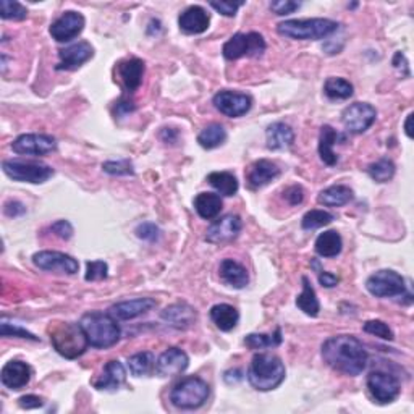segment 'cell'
<instances>
[{
    "instance_id": "cell-1",
    "label": "cell",
    "mask_w": 414,
    "mask_h": 414,
    "mask_svg": "<svg viewBox=\"0 0 414 414\" xmlns=\"http://www.w3.org/2000/svg\"><path fill=\"white\" fill-rule=\"evenodd\" d=\"M322 358L333 371L355 377L366 369L369 355L358 338L351 335H335L324 341Z\"/></svg>"
},
{
    "instance_id": "cell-2",
    "label": "cell",
    "mask_w": 414,
    "mask_h": 414,
    "mask_svg": "<svg viewBox=\"0 0 414 414\" xmlns=\"http://www.w3.org/2000/svg\"><path fill=\"white\" fill-rule=\"evenodd\" d=\"M286 371L281 359L269 353H261L256 355L251 361L246 377L251 387L257 392H271L277 388L281 382L285 381Z\"/></svg>"
},
{
    "instance_id": "cell-3",
    "label": "cell",
    "mask_w": 414,
    "mask_h": 414,
    "mask_svg": "<svg viewBox=\"0 0 414 414\" xmlns=\"http://www.w3.org/2000/svg\"><path fill=\"white\" fill-rule=\"evenodd\" d=\"M80 324L85 330L89 346L99 348V350L117 345L122 337V330L118 327L117 319L110 313L105 314L100 311L88 313L81 317Z\"/></svg>"
},
{
    "instance_id": "cell-4",
    "label": "cell",
    "mask_w": 414,
    "mask_h": 414,
    "mask_svg": "<svg viewBox=\"0 0 414 414\" xmlns=\"http://www.w3.org/2000/svg\"><path fill=\"white\" fill-rule=\"evenodd\" d=\"M51 343L58 355L67 359H76L88 350L89 341L81 324L56 322L49 327Z\"/></svg>"
},
{
    "instance_id": "cell-5",
    "label": "cell",
    "mask_w": 414,
    "mask_h": 414,
    "mask_svg": "<svg viewBox=\"0 0 414 414\" xmlns=\"http://www.w3.org/2000/svg\"><path fill=\"white\" fill-rule=\"evenodd\" d=\"M338 29V23L328 18L286 20L277 26V33L293 41H319Z\"/></svg>"
},
{
    "instance_id": "cell-6",
    "label": "cell",
    "mask_w": 414,
    "mask_h": 414,
    "mask_svg": "<svg viewBox=\"0 0 414 414\" xmlns=\"http://www.w3.org/2000/svg\"><path fill=\"white\" fill-rule=\"evenodd\" d=\"M209 393H211V388L207 382L200 377H186L172 388L170 401L178 410H197L206 403Z\"/></svg>"
},
{
    "instance_id": "cell-7",
    "label": "cell",
    "mask_w": 414,
    "mask_h": 414,
    "mask_svg": "<svg viewBox=\"0 0 414 414\" xmlns=\"http://www.w3.org/2000/svg\"><path fill=\"white\" fill-rule=\"evenodd\" d=\"M4 173L14 182L41 185L53 177V169L51 165L43 164L38 160H4L2 162Z\"/></svg>"
},
{
    "instance_id": "cell-8",
    "label": "cell",
    "mask_w": 414,
    "mask_h": 414,
    "mask_svg": "<svg viewBox=\"0 0 414 414\" xmlns=\"http://www.w3.org/2000/svg\"><path fill=\"white\" fill-rule=\"evenodd\" d=\"M266 41L259 33H238L224 44L222 53L227 60H238L242 57H261L266 52Z\"/></svg>"
},
{
    "instance_id": "cell-9",
    "label": "cell",
    "mask_w": 414,
    "mask_h": 414,
    "mask_svg": "<svg viewBox=\"0 0 414 414\" xmlns=\"http://www.w3.org/2000/svg\"><path fill=\"white\" fill-rule=\"evenodd\" d=\"M366 288L376 298H397L405 295V279L392 269H382L372 274L366 281Z\"/></svg>"
},
{
    "instance_id": "cell-10",
    "label": "cell",
    "mask_w": 414,
    "mask_h": 414,
    "mask_svg": "<svg viewBox=\"0 0 414 414\" xmlns=\"http://www.w3.org/2000/svg\"><path fill=\"white\" fill-rule=\"evenodd\" d=\"M368 388L379 405H388L400 397V381L385 371H372L368 376Z\"/></svg>"
},
{
    "instance_id": "cell-11",
    "label": "cell",
    "mask_w": 414,
    "mask_h": 414,
    "mask_svg": "<svg viewBox=\"0 0 414 414\" xmlns=\"http://www.w3.org/2000/svg\"><path fill=\"white\" fill-rule=\"evenodd\" d=\"M376 107H372L368 102H355V104L348 105L341 113V123H343L345 130L353 135H361L368 131L376 122Z\"/></svg>"
},
{
    "instance_id": "cell-12",
    "label": "cell",
    "mask_w": 414,
    "mask_h": 414,
    "mask_svg": "<svg viewBox=\"0 0 414 414\" xmlns=\"http://www.w3.org/2000/svg\"><path fill=\"white\" fill-rule=\"evenodd\" d=\"M33 262L41 271L75 275L80 271V262L73 256L60 253V251H39L33 256Z\"/></svg>"
},
{
    "instance_id": "cell-13",
    "label": "cell",
    "mask_w": 414,
    "mask_h": 414,
    "mask_svg": "<svg viewBox=\"0 0 414 414\" xmlns=\"http://www.w3.org/2000/svg\"><path fill=\"white\" fill-rule=\"evenodd\" d=\"M212 102L215 109L230 118L243 117L244 113H248L251 110V107H253V99H251V95L235 91H220L214 95Z\"/></svg>"
},
{
    "instance_id": "cell-14",
    "label": "cell",
    "mask_w": 414,
    "mask_h": 414,
    "mask_svg": "<svg viewBox=\"0 0 414 414\" xmlns=\"http://www.w3.org/2000/svg\"><path fill=\"white\" fill-rule=\"evenodd\" d=\"M85 29V16L78 11H65L56 21L52 23L49 33L57 43H70L71 39L78 38Z\"/></svg>"
},
{
    "instance_id": "cell-15",
    "label": "cell",
    "mask_w": 414,
    "mask_h": 414,
    "mask_svg": "<svg viewBox=\"0 0 414 414\" xmlns=\"http://www.w3.org/2000/svg\"><path fill=\"white\" fill-rule=\"evenodd\" d=\"M11 149L14 152L20 155H46L53 152L57 149L56 138L49 135H21L11 143Z\"/></svg>"
},
{
    "instance_id": "cell-16",
    "label": "cell",
    "mask_w": 414,
    "mask_h": 414,
    "mask_svg": "<svg viewBox=\"0 0 414 414\" xmlns=\"http://www.w3.org/2000/svg\"><path fill=\"white\" fill-rule=\"evenodd\" d=\"M243 229V222L238 215H224L219 220H215L214 224L209 227L206 233V242L212 244H224L230 243L235 239L239 232Z\"/></svg>"
},
{
    "instance_id": "cell-17",
    "label": "cell",
    "mask_w": 414,
    "mask_h": 414,
    "mask_svg": "<svg viewBox=\"0 0 414 414\" xmlns=\"http://www.w3.org/2000/svg\"><path fill=\"white\" fill-rule=\"evenodd\" d=\"M190 358L180 348H169L155 361V372L159 377H175L188 369Z\"/></svg>"
},
{
    "instance_id": "cell-18",
    "label": "cell",
    "mask_w": 414,
    "mask_h": 414,
    "mask_svg": "<svg viewBox=\"0 0 414 414\" xmlns=\"http://www.w3.org/2000/svg\"><path fill=\"white\" fill-rule=\"evenodd\" d=\"M93 56H94L93 46L86 43V41H81V43L65 47V49L58 52L60 62L56 68L67 71L78 70L83 63H86L89 58H93Z\"/></svg>"
},
{
    "instance_id": "cell-19",
    "label": "cell",
    "mask_w": 414,
    "mask_h": 414,
    "mask_svg": "<svg viewBox=\"0 0 414 414\" xmlns=\"http://www.w3.org/2000/svg\"><path fill=\"white\" fill-rule=\"evenodd\" d=\"M31 376L33 369L29 368V364L14 359V361H9L2 368L0 381H2L4 385L10 390H21L28 385L29 381H31Z\"/></svg>"
},
{
    "instance_id": "cell-20",
    "label": "cell",
    "mask_w": 414,
    "mask_h": 414,
    "mask_svg": "<svg viewBox=\"0 0 414 414\" xmlns=\"http://www.w3.org/2000/svg\"><path fill=\"white\" fill-rule=\"evenodd\" d=\"M279 175H280V169L275 162L267 160V159H259L249 167L248 173H246V182H248V186L251 190H259V188H264V186H267L271 182H274Z\"/></svg>"
},
{
    "instance_id": "cell-21",
    "label": "cell",
    "mask_w": 414,
    "mask_h": 414,
    "mask_svg": "<svg viewBox=\"0 0 414 414\" xmlns=\"http://www.w3.org/2000/svg\"><path fill=\"white\" fill-rule=\"evenodd\" d=\"M155 306H157V301L152 298H136L113 304L109 313L118 321H130L149 313Z\"/></svg>"
},
{
    "instance_id": "cell-22",
    "label": "cell",
    "mask_w": 414,
    "mask_h": 414,
    "mask_svg": "<svg viewBox=\"0 0 414 414\" xmlns=\"http://www.w3.org/2000/svg\"><path fill=\"white\" fill-rule=\"evenodd\" d=\"M211 16L200 5L186 9L178 18V26L186 34H201L209 28Z\"/></svg>"
},
{
    "instance_id": "cell-23",
    "label": "cell",
    "mask_w": 414,
    "mask_h": 414,
    "mask_svg": "<svg viewBox=\"0 0 414 414\" xmlns=\"http://www.w3.org/2000/svg\"><path fill=\"white\" fill-rule=\"evenodd\" d=\"M162 319L178 330L190 328L196 322V311L186 303H175L162 311Z\"/></svg>"
},
{
    "instance_id": "cell-24",
    "label": "cell",
    "mask_w": 414,
    "mask_h": 414,
    "mask_svg": "<svg viewBox=\"0 0 414 414\" xmlns=\"http://www.w3.org/2000/svg\"><path fill=\"white\" fill-rule=\"evenodd\" d=\"M118 76L122 80L123 88L128 93H135L141 86L144 76V62L140 58H128L118 63Z\"/></svg>"
},
{
    "instance_id": "cell-25",
    "label": "cell",
    "mask_w": 414,
    "mask_h": 414,
    "mask_svg": "<svg viewBox=\"0 0 414 414\" xmlns=\"http://www.w3.org/2000/svg\"><path fill=\"white\" fill-rule=\"evenodd\" d=\"M266 141L267 148L272 151H284V149H290L295 143V133L290 125L284 122H275L266 131Z\"/></svg>"
},
{
    "instance_id": "cell-26",
    "label": "cell",
    "mask_w": 414,
    "mask_h": 414,
    "mask_svg": "<svg viewBox=\"0 0 414 414\" xmlns=\"http://www.w3.org/2000/svg\"><path fill=\"white\" fill-rule=\"evenodd\" d=\"M219 275L225 285L237 288V290H242V288L249 284L248 271H246L242 264L233 259H224L220 262Z\"/></svg>"
},
{
    "instance_id": "cell-27",
    "label": "cell",
    "mask_w": 414,
    "mask_h": 414,
    "mask_svg": "<svg viewBox=\"0 0 414 414\" xmlns=\"http://www.w3.org/2000/svg\"><path fill=\"white\" fill-rule=\"evenodd\" d=\"M125 381H127V371L122 363L113 359L105 364L100 377L94 382V387L98 390H118Z\"/></svg>"
},
{
    "instance_id": "cell-28",
    "label": "cell",
    "mask_w": 414,
    "mask_h": 414,
    "mask_svg": "<svg viewBox=\"0 0 414 414\" xmlns=\"http://www.w3.org/2000/svg\"><path fill=\"white\" fill-rule=\"evenodd\" d=\"M341 140L345 141V138L341 136L337 130H333L330 125H324L321 128V136H319V155L324 164L328 167L337 165L338 155L335 154L333 146L337 144V141Z\"/></svg>"
},
{
    "instance_id": "cell-29",
    "label": "cell",
    "mask_w": 414,
    "mask_h": 414,
    "mask_svg": "<svg viewBox=\"0 0 414 414\" xmlns=\"http://www.w3.org/2000/svg\"><path fill=\"white\" fill-rule=\"evenodd\" d=\"M211 319L215 324V327L222 330V332H230V330L237 327L239 313L232 304H215L211 308Z\"/></svg>"
},
{
    "instance_id": "cell-30",
    "label": "cell",
    "mask_w": 414,
    "mask_h": 414,
    "mask_svg": "<svg viewBox=\"0 0 414 414\" xmlns=\"http://www.w3.org/2000/svg\"><path fill=\"white\" fill-rule=\"evenodd\" d=\"M353 197H355V195H353L351 188H348L345 185H333L321 191L319 196H317V201L327 207H340L353 201Z\"/></svg>"
},
{
    "instance_id": "cell-31",
    "label": "cell",
    "mask_w": 414,
    "mask_h": 414,
    "mask_svg": "<svg viewBox=\"0 0 414 414\" xmlns=\"http://www.w3.org/2000/svg\"><path fill=\"white\" fill-rule=\"evenodd\" d=\"M224 207L220 195L215 193H200L195 197V209L204 220H212L220 214Z\"/></svg>"
},
{
    "instance_id": "cell-32",
    "label": "cell",
    "mask_w": 414,
    "mask_h": 414,
    "mask_svg": "<svg viewBox=\"0 0 414 414\" xmlns=\"http://www.w3.org/2000/svg\"><path fill=\"white\" fill-rule=\"evenodd\" d=\"M343 249V239L335 230L321 233L316 239V253L321 257H337Z\"/></svg>"
},
{
    "instance_id": "cell-33",
    "label": "cell",
    "mask_w": 414,
    "mask_h": 414,
    "mask_svg": "<svg viewBox=\"0 0 414 414\" xmlns=\"http://www.w3.org/2000/svg\"><path fill=\"white\" fill-rule=\"evenodd\" d=\"M207 182L220 196H235L238 193V180L230 172H212L207 175Z\"/></svg>"
},
{
    "instance_id": "cell-34",
    "label": "cell",
    "mask_w": 414,
    "mask_h": 414,
    "mask_svg": "<svg viewBox=\"0 0 414 414\" xmlns=\"http://www.w3.org/2000/svg\"><path fill=\"white\" fill-rule=\"evenodd\" d=\"M301 281H303V291H301V295L296 298V306L306 316L317 317V314H319V311H321V304H319V299H317L314 288L311 286V281L308 277H303Z\"/></svg>"
},
{
    "instance_id": "cell-35",
    "label": "cell",
    "mask_w": 414,
    "mask_h": 414,
    "mask_svg": "<svg viewBox=\"0 0 414 414\" xmlns=\"http://www.w3.org/2000/svg\"><path fill=\"white\" fill-rule=\"evenodd\" d=\"M225 141H227V131L219 123L207 125V127L201 131L200 136H197V143H200L201 148L204 149H215L222 146Z\"/></svg>"
},
{
    "instance_id": "cell-36",
    "label": "cell",
    "mask_w": 414,
    "mask_h": 414,
    "mask_svg": "<svg viewBox=\"0 0 414 414\" xmlns=\"http://www.w3.org/2000/svg\"><path fill=\"white\" fill-rule=\"evenodd\" d=\"M128 369L135 377H143L155 371V358L151 351L136 353L128 358Z\"/></svg>"
},
{
    "instance_id": "cell-37",
    "label": "cell",
    "mask_w": 414,
    "mask_h": 414,
    "mask_svg": "<svg viewBox=\"0 0 414 414\" xmlns=\"http://www.w3.org/2000/svg\"><path fill=\"white\" fill-rule=\"evenodd\" d=\"M324 93L332 100H345L353 95V85L345 78H328L324 85Z\"/></svg>"
},
{
    "instance_id": "cell-38",
    "label": "cell",
    "mask_w": 414,
    "mask_h": 414,
    "mask_svg": "<svg viewBox=\"0 0 414 414\" xmlns=\"http://www.w3.org/2000/svg\"><path fill=\"white\" fill-rule=\"evenodd\" d=\"M281 343V330L275 328L274 333H249L244 338V345L249 350H264V348H275Z\"/></svg>"
},
{
    "instance_id": "cell-39",
    "label": "cell",
    "mask_w": 414,
    "mask_h": 414,
    "mask_svg": "<svg viewBox=\"0 0 414 414\" xmlns=\"http://www.w3.org/2000/svg\"><path fill=\"white\" fill-rule=\"evenodd\" d=\"M397 167L390 159H381L368 167L369 177L377 183H387L395 177Z\"/></svg>"
},
{
    "instance_id": "cell-40",
    "label": "cell",
    "mask_w": 414,
    "mask_h": 414,
    "mask_svg": "<svg viewBox=\"0 0 414 414\" xmlns=\"http://www.w3.org/2000/svg\"><path fill=\"white\" fill-rule=\"evenodd\" d=\"M333 215L327 212V211H321V209H313V211L306 212L303 215V220H301V227L304 230H317V229H322V227H326L328 224H332L333 222Z\"/></svg>"
},
{
    "instance_id": "cell-41",
    "label": "cell",
    "mask_w": 414,
    "mask_h": 414,
    "mask_svg": "<svg viewBox=\"0 0 414 414\" xmlns=\"http://www.w3.org/2000/svg\"><path fill=\"white\" fill-rule=\"evenodd\" d=\"M0 16L4 20L20 21L28 16V10L23 7L20 2H11V0H2L0 2Z\"/></svg>"
},
{
    "instance_id": "cell-42",
    "label": "cell",
    "mask_w": 414,
    "mask_h": 414,
    "mask_svg": "<svg viewBox=\"0 0 414 414\" xmlns=\"http://www.w3.org/2000/svg\"><path fill=\"white\" fill-rule=\"evenodd\" d=\"M102 170L109 175H133V164L128 159L122 160H109L102 164Z\"/></svg>"
},
{
    "instance_id": "cell-43",
    "label": "cell",
    "mask_w": 414,
    "mask_h": 414,
    "mask_svg": "<svg viewBox=\"0 0 414 414\" xmlns=\"http://www.w3.org/2000/svg\"><path fill=\"white\" fill-rule=\"evenodd\" d=\"M363 330L366 333L374 335V337H379L382 340H393V332L392 328L388 327V324L383 321H368L364 324Z\"/></svg>"
},
{
    "instance_id": "cell-44",
    "label": "cell",
    "mask_w": 414,
    "mask_h": 414,
    "mask_svg": "<svg viewBox=\"0 0 414 414\" xmlns=\"http://www.w3.org/2000/svg\"><path fill=\"white\" fill-rule=\"evenodd\" d=\"M109 275V266L104 261H91L86 264V275L85 279L88 281H98L104 280Z\"/></svg>"
},
{
    "instance_id": "cell-45",
    "label": "cell",
    "mask_w": 414,
    "mask_h": 414,
    "mask_svg": "<svg viewBox=\"0 0 414 414\" xmlns=\"http://www.w3.org/2000/svg\"><path fill=\"white\" fill-rule=\"evenodd\" d=\"M0 335H2V337H16V338H26L33 341L39 340L34 333L28 332L26 328H23L20 326H14V324H9L5 321L2 322V326H0Z\"/></svg>"
},
{
    "instance_id": "cell-46",
    "label": "cell",
    "mask_w": 414,
    "mask_h": 414,
    "mask_svg": "<svg viewBox=\"0 0 414 414\" xmlns=\"http://www.w3.org/2000/svg\"><path fill=\"white\" fill-rule=\"evenodd\" d=\"M136 237L140 239H144V242H157L160 237V230L159 227L155 224H151V222H144V224L136 227Z\"/></svg>"
},
{
    "instance_id": "cell-47",
    "label": "cell",
    "mask_w": 414,
    "mask_h": 414,
    "mask_svg": "<svg viewBox=\"0 0 414 414\" xmlns=\"http://www.w3.org/2000/svg\"><path fill=\"white\" fill-rule=\"evenodd\" d=\"M299 7H301V4L293 2V0H275V2H271V10L279 16L290 15L293 11H296Z\"/></svg>"
},
{
    "instance_id": "cell-48",
    "label": "cell",
    "mask_w": 414,
    "mask_h": 414,
    "mask_svg": "<svg viewBox=\"0 0 414 414\" xmlns=\"http://www.w3.org/2000/svg\"><path fill=\"white\" fill-rule=\"evenodd\" d=\"M284 197L290 206H298V204H301L304 200V190L299 185L288 186L284 191Z\"/></svg>"
},
{
    "instance_id": "cell-49",
    "label": "cell",
    "mask_w": 414,
    "mask_h": 414,
    "mask_svg": "<svg viewBox=\"0 0 414 414\" xmlns=\"http://www.w3.org/2000/svg\"><path fill=\"white\" fill-rule=\"evenodd\" d=\"M209 5H211L215 11H219V14H222V15L235 16L238 9L243 5V2H211Z\"/></svg>"
},
{
    "instance_id": "cell-50",
    "label": "cell",
    "mask_w": 414,
    "mask_h": 414,
    "mask_svg": "<svg viewBox=\"0 0 414 414\" xmlns=\"http://www.w3.org/2000/svg\"><path fill=\"white\" fill-rule=\"evenodd\" d=\"M51 230L62 239H70L71 237H73V227H71L68 220L56 222V224L51 227Z\"/></svg>"
},
{
    "instance_id": "cell-51",
    "label": "cell",
    "mask_w": 414,
    "mask_h": 414,
    "mask_svg": "<svg viewBox=\"0 0 414 414\" xmlns=\"http://www.w3.org/2000/svg\"><path fill=\"white\" fill-rule=\"evenodd\" d=\"M18 405H20L23 410H38V408L44 406V400L36 397V395H25L18 400Z\"/></svg>"
},
{
    "instance_id": "cell-52",
    "label": "cell",
    "mask_w": 414,
    "mask_h": 414,
    "mask_svg": "<svg viewBox=\"0 0 414 414\" xmlns=\"http://www.w3.org/2000/svg\"><path fill=\"white\" fill-rule=\"evenodd\" d=\"M4 211H5V214L9 215V217H20V215L26 212V207L18 201H10V202L5 204Z\"/></svg>"
},
{
    "instance_id": "cell-53",
    "label": "cell",
    "mask_w": 414,
    "mask_h": 414,
    "mask_svg": "<svg viewBox=\"0 0 414 414\" xmlns=\"http://www.w3.org/2000/svg\"><path fill=\"white\" fill-rule=\"evenodd\" d=\"M393 67L401 71L403 76H410V67H408V60L405 57L403 52H397L393 57Z\"/></svg>"
},
{
    "instance_id": "cell-54",
    "label": "cell",
    "mask_w": 414,
    "mask_h": 414,
    "mask_svg": "<svg viewBox=\"0 0 414 414\" xmlns=\"http://www.w3.org/2000/svg\"><path fill=\"white\" fill-rule=\"evenodd\" d=\"M338 281L340 279L337 277V275H333V274H330V272H319V284L322 286H326V288H333V286H337L338 285Z\"/></svg>"
},
{
    "instance_id": "cell-55",
    "label": "cell",
    "mask_w": 414,
    "mask_h": 414,
    "mask_svg": "<svg viewBox=\"0 0 414 414\" xmlns=\"http://www.w3.org/2000/svg\"><path fill=\"white\" fill-rule=\"evenodd\" d=\"M135 110V105H133V102H130V100H125L122 99L120 102H117V107H115V115L118 117H127L128 113H131Z\"/></svg>"
},
{
    "instance_id": "cell-56",
    "label": "cell",
    "mask_w": 414,
    "mask_h": 414,
    "mask_svg": "<svg viewBox=\"0 0 414 414\" xmlns=\"http://www.w3.org/2000/svg\"><path fill=\"white\" fill-rule=\"evenodd\" d=\"M180 133L175 128H162L160 131V140L165 144H175L178 141Z\"/></svg>"
},
{
    "instance_id": "cell-57",
    "label": "cell",
    "mask_w": 414,
    "mask_h": 414,
    "mask_svg": "<svg viewBox=\"0 0 414 414\" xmlns=\"http://www.w3.org/2000/svg\"><path fill=\"white\" fill-rule=\"evenodd\" d=\"M224 381L229 383V385H235V383L243 381V371H239V369L227 371L225 376H224Z\"/></svg>"
},
{
    "instance_id": "cell-58",
    "label": "cell",
    "mask_w": 414,
    "mask_h": 414,
    "mask_svg": "<svg viewBox=\"0 0 414 414\" xmlns=\"http://www.w3.org/2000/svg\"><path fill=\"white\" fill-rule=\"evenodd\" d=\"M411 122H413V113H410L405 122V133L408 138H413V131H411Z\"/></svg>"
}]
</instances>
